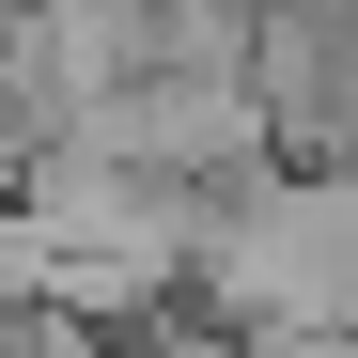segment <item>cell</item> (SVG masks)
<instances>
[{
  "label": "cell",
  "mask_w": 358,
  "mask_h": 358,
  "mask_svg": "<svg viewBox=\"0 0 358 358\" xmlns=\"http://www.w3.org/2000/svg\"><path fill=\"white\" fill-rule=\"evenodd\" d=\"M203 280H218V312H250L280 343L358 327V171H280V187H250L203 234Z\"/></svg>",
  "instance_id": "obj_1"
},
{
  "label": "cell",
  "mask_w": 358,
  "mask_h": 358,
  "mask_svg": "<svg viewBox=\"0 0 358 358\" xmlns=\"http://www.w3.org/2000/svg\"><path fill=\"white\" fill-rule=\"evenodd\" d=\"M280 358H358V343H343V327H327V343H280Z\"/></svg>",
  "instance_id": "obj_2"
}]
</instances>
